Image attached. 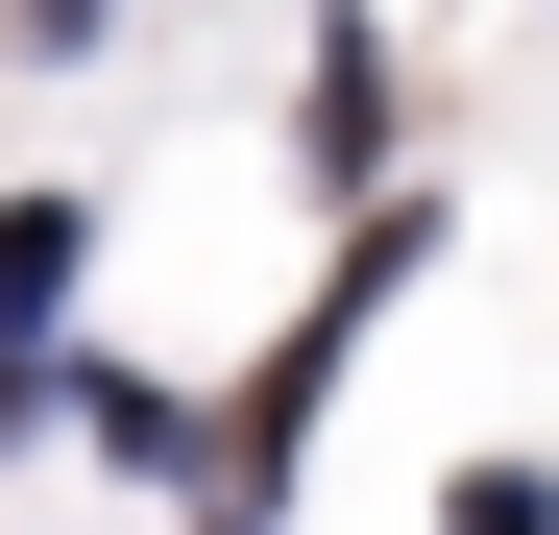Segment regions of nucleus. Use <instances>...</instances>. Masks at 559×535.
<instances>
[{
    "mask_svg": "<svg viewBox=\"0 0 559 535\" xmlns=\"http://www.w3.org/2000/svg\"><path fill=\"white\" fill-rule=\"evenodd\" d=\"M49 293H73V195H25V219H0V341H25Z\"/></svg>",
    "mask_w": 559,
    "mask_h": 535,
    "instance_id": "f257e3e1",
    "label": "nucleus"
},
{
    "mask_svg": "<svg viewBox=\"0 0 559 535\" xmlns=\"http://www.w3.org/2000/svg\"><path fill=\"white\" fill-rule=\"evenodd\" d=\"M73 25H98V0H25V49H73Z\"/></svg>",
    "mask_w": 559,
    "mask_h": 535,
    "instance_id": "f03ea898",
    "label": "nucleus"
}]
</instances>
